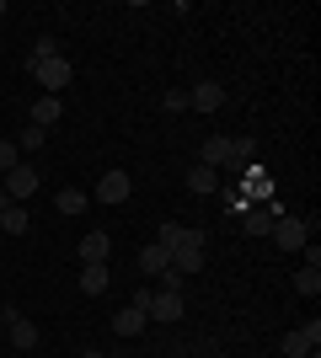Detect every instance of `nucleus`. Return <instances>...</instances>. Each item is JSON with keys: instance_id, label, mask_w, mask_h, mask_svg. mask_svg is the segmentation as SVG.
<instances>
[{"instance_id": "nucleus-10", "label": "nucleus", "mask_w": 321, "mask_h": 358, "mask_svg": "<svg viewBox=\"0 0 321 358\" xmlns=\"http://www.w3.org/2000/svg\"><path fill=\"white\" fill-rule=\"evenodd\" d=\"M199 166H209V171H220V166H230V139H225V134L204 139V150H199Z\"/></svg>"}, {"instance_id": "nucleus-19", "label": "nucleus", "mask_w": 321, "mask_h": 358, "mask_svg": "<svg viewBox=\"0 0 321 358\" xmlns=\"http://www.w3.org/2000/svg\"><path fill=\"white\" fill-rule=\"evenodd\" d=\"M54 203H59V214H86V203H92V198L80 193V187H59V198H54Z\"/></svg>"}, {"instance_id": "nucleus-26", "label": "nucleus", "mask_w": 321, "mask_h": 358, "mask_svg": "<svg viewBox=\"0 0 321 358\" xmlns=\"http://www.w3.org/2000/svg\"><path fill=\"white\" fill-rule=\"evenodd\" d=\"M6 203H11V198H6V187H0V209H6Z\"/></svg>"}, {"instance_id": "nucleus-22", "label": "nucleus", "mask_w": 321, "mask_h": 358, "mask_svg": "<svg viewBox=\"0 0 321 358\" xmlns=\"http://www.w3.org/2000/svg\"><path fill=\"white\" fill-rule=\"evenodd\" d=\"M161 107H166V113H183V107H187V91H166V96H161Z\"/></svg>"}, {"instance_id": "nucleus-23", "label": "nucleus", "mask_w": 321, "mask_h": 358, "mask_svg": "<svg viewBox=\"0 0 321 358\" xmlns=\"http://www.w3.org/2000/svg\"><path fill=\"white\" fill-rule=\"evenodd\" d=\"M16 166H22V161H16V145L6 139V145H0V171H16Z\"/></svg>"}, {"instance_id": "nucleus-7", "label": "nucleus", "mask_w": 321, "mask_h": 358, "mask_svg": "<svg viewBox=\"0 0 321 358\" xmlns=\"http://www.w3.org/2000/svg\"><path fill=\"white\" fill-rule=\"evenodd\" d=\"M129 187H134V182H129V171H107V177L97 182V203H123V198H129Z\"/></svg>"}, {"instance_id": "nucleus-5", "label": "nucleus", "mask_w": 321, "mask_h": 358, "mask_svg": "<svg viewBox=\"0 0 321 358\" xmlns=\"http://www.w3.org/2000/svg\"><path fill=\"white\" fill-rule=\"evenodd\" d=\"M150 321H183V294H171V289H155L150 305H145Z\"/></svg>"}, {"instance_id": "nucleus-16", "label": "nucleus", "mask_w": 321, "mask_h": 358, "mask_svg": "<svg viewBox=\"0 0 321 358\" xmlns=\"http://www.w3.org/2000/svg\"><path fill=\"white\" fill-rule=\"evenodd\" d=\"M214 187H220V171H209V166H193V171H187V193L209 198Z\"/></svg>"}, {"instance_id": "nucleus-12", "label": "nucleus", "mask_w": 321, "mask_h": 358, "mask_svg": "<svg viewBox=\"0 0 321 358\" xmlns=\"http://www.w3.org/2000/svg\"><path fill=\"white\" fill-rule=\"evenodd\" d=\"M59 118H64V102H59V96H43V102H32V129H43V134H48V129H54Z\"/></svg>"}, {"instance_id": "nucleus-27", "label": "nucleus", "mask_w": 321, "mask_h": 358, "mask_svg": "<svg viewBox=\"0 0 321 358\" xmlns=\"http://www.w3.org/2000/svg\"><path fill=\"white\" fill-rule=\"evenodd\" d=\"M86 358H107V353H86Z\"/></svg>"}, {"instance_id": "nucleus-17", "label": "nucleus", "mask_w": 321, "mask_h": 358, "mask_svg": "<svg viewBox=\"0 0 321 358\" xmlns=\"http://www.w3.org/2000/svg\"><path fill=\"white\" fill-rule=\"evenodd\" d=\"M139 268H145V273H166V268H171V252H166V246H155V241H150V246L139 252Z\"/></svg>"}, {"instance_id": "nucleus-9", "label": "nucleus", "mask_w": 321, "mask_h": 358, "mask_svg": "<svg viewBox=\"0 0 321 358\" xmlns=\"http://www.w3.org/2000/svg\"><path fill=\"white\" fill-rule=\"evenodd\" d=\"M6 327H11V348H22V353H32V348H38V327H32L27 315L6 310Z\"/></svg>"}, {"instance_id": "nucleus-8", "label": "nucleus", "mask_w": 321, "mask_h": 358, "mask_svg": "<svg viewBox=\"0 0 321 358\" xmlns=\"http://www.w3.org/2000/svg\"><path fill=\"white\" fill-rule=\"evenodd\" d=\"M187 107H199V113L225 107V86H220V80H204V86H193V91H187Z\"/></svg>"}, {"instance_id": "nucleus-3", "label": "nucleus", "mask_w": 321, "mask_h": 358, "mask_svg": "<svg viewBox=\"0 0 321 358\" xmlns=\"http://www.w3.org/2000/svg\"><path fill=\"white\" fill-rule=\"evenodd\" d=\"M155 246H166V252H177V246H204V230H193V224H161L155 230Z\"/></svg>"}, {"instance_id": "nucleus-21", "label": "nucleus", "mask_w": 321, "mask_h": 358, "mask_svg": "<svg viewBox=\"0 0 321 358\" xmlns=\"http://www.w3.org/2000/svg\"><path fill=\"white\" fill-rule=\"evenodd\" d=\"M43 129H32V123H27V129H22V139H16V150H43Z\"/></svg>"}, {"instance_id": "nucleus-18", "label": "nucleus", "mask_w": 321, "mask_h": 358, "mask_svg": "<svg viewBox=\"0 0 321 358\" xmlns=\"http://www.w3.org/2000/svg\"><path fill=\"white\" fill-rule=\"evenodd\" d=\"M27 209H22V203H6V209H0V230H11V236H22V230H27Z\"/></svg>"}, {"instance_id": "nucleus-24", "label": "nucleus", "mask_w": 321, "mask_h": 358, "mask_svg": "<svg viewBox=\"0 0 321 358\" xmlns=\"http://www.w3.org/2000/svg\"><path fill=\"white\" fill-rule=\"evenodd\" d=\"M161 289H171V294H183V273H177V268H166V273H161Z\"/></svg>"}, {"instance_id": "nucleus-28", "label": "nucleus", "mask_w": 321, "mask_h": 358, "mask_svg": "<svg viewBox=\"0 0 321 358\" xmlns=\"http://www.w3.org/2000/svg\"><path fill=\"white\" fill-rule=\"evenodd\" d=\"M0 16H6V0H0Z\"/></svg>"}, {"instance_id": "nucleus-4", "label": "nucleus", "mask_w": 321, "mask_h": 358, "mask_svg": "<svg viewBox=\"0 0 321 358\" xmlns=\"http://www.w3.org/2000/svg\"><path fill=\"white\" fill-rule=\"evenodd\" d=\"M38 193V166H16V171H6V198L11 203H22V198Z\"/></svg>"}, {"instance_id": "nucleus-15", "label": "nucleus", "mask_w": 321, "mask_h": 358, "mask_svg": "<svg viewBox=\"0 0 321 358\" xmlns=\"http://www.w3.org/2000/svg\"><path fill=\"white\" fill-rule=\"evenodd\" d=\"M107 284H113V278H107V262H97V268H80V294H107Z\"/></svg>"}, {"instance_id": "nucleus-25", "label": "nucleus", "mask_w": 321, "mask_h": 358, "mask_svg": "<svg viewBox=\"0 0 321 358\" xmlns=\"http://www.w3.org/2000/svg\"><path fill=\"white\" fill-rule=\"evenodd\" d=\"M246 224H252V236H262V230H268V214H262V209H246Z\"/></svg>"}, {"instance_id": "nucleus-13", "label": "nucleus", "mask_w": 321, "mask_h": 358, "mask_svg": "<svg viewBox=\"0 0 321 358\" xmlns=\"http://www.w3.org/2000/svg\"><path fill=\"white\" fill-rule=\"evenodd\" d=\"M145 321H150V315L139 310V305H123V310L113 315V331H118V337H139V327H145Z\"/></svg>"}, {"instance_id": "nucleus-14", "label": "nucleus", "mask_w": 321, "mask_h": 358, "mask_svg": "<svg viewBox=\"0 0 321 358\" xmlns=\"http://www.w3.org/2000/svg\"><path fill=\"white\" fill-rule=\"evenodd\" d=\"M171 268L183 273H204V246H177V252H171Z\"/></svg>"}, {"instance_id": "nucleus-2", "label": "nucleus", "mask_w": 321, "mask_h": 358, "mask_svg": "<svg viewBox=\"0 0 321 358\" xmlns=\"http://www.w3.org/2000/svg\"><path fill=\"white\" fill-rule=\"evenodd\" d=\"M316 343H321V321H311V327L290 331V337L278 343V353H284V358H311V353H316Z\"/></svg>"}, {"instance_id": "nucleus-6", "label": "nucleus", "mask_w": 321, "mask_h": 358, "mask_svg": "<svg viewBox=\"0 0 321 358\" xmlns=\"http://www.w3.org/2000/svg\"><path fill=\"white\" fill-rule=\"evenodd\" d=\"M107 257H113V236H107V230H86V236H80V262L97 268V262H107Z\"/></svg>"}, {"instance_id": "nucleus-11", "label": "nucleus", "mask_w": 321, "mask_h": 358, "mask_svg": "<svg viewBox=\"0 0 321 358\" xmlns=\"http://www.w3.org/2000/svg\"><path fill=\"white\" fill-rule=\"evenodd\" d=\"M273 241H278V252H300V246H306V224H300V220H278Z\"/></svg>"}, {"instance_id": "nucleus-20", "label": "nucleus", "mask_w": 321, "mask_h": 358, "mask_svg": "<svg viewBox=\"0 0 321 358\" xmlns=\"http://www.w3.org/2000/svg\"><path fill=\"white\" fill-rule=\"evenodd\" d=\"M294 289H300V294H321V273L316 268H300V273H294Z\"/></svg>"}, {"instance_id": "nucleus-1", "label": "nucleus", "mask_w": 321, "mask_h": 358, "mask_svg": "<svg viewBox=\"0 0 321 358\" xmlns=\"http://www.w3.org/2000/svg\"><path fill=\"white\" fill-rule=\"evenodd\" d=\"M32 75L48 86V96H59L70 80H76V70H70V59H59V54H43V59H32Z\"/></svg>"}]
</instances>
